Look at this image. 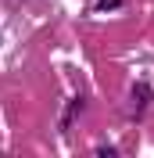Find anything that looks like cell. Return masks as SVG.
Here are the masks:
<instances>
[{
    "mask_svg": "<svg viewBox=\"0 0 154 158\" xmlns=\"http://www.w3.org/2000/svg\"><path fill=\"white\" fill-rule=\"evenodd\" d=\"M151 101H154L151 83H144V79H140V83H133V90H129V108H133V111H129V115L140 118V115H144V108L151 104Z\"/></svg>",
    "mask_w": 154,
    "mask_h": 158,
    "instance_id": "cell-1",
    "label": "cell"
},
{
    "mask_svg": "<svg viewBox=\"0 0 154 158\" xmlns=\"http://www.w3.org/2000/svg\"><path fill=\"white\" fill-rule=\"evenodd\" d=\"M86 108V97H72V104H68V111H65V122H61V129H68L72 122L79 118V111Z\"/></svg>",
    "mask_w": 154,
    "mask_h": 158,
    "instance_id": "cell-2",
    "label": "cell"
},
{
    "mask_svg": "<svg viewBox=\"0 0 154 158\" xmlns=\"http://www.w3.org/2000/svg\"><path fill=\"white\" fill-rule=\"evenodd\" d=\"M122 4H125V0H97V11H100V15H107V11H118Z\"/></svg>",
    "mask_w": 154,
    "mask_h": 158,
    "instance_id": "cell-3",
    "label": "cell"
},
{
    "mask_svg": "<svg viewBox=\"0 0 154 158\" xmlns=\"http://www.w3.org/2000/svg\"><path fill=\"white\" fill-rule=\"evenodd\" d=\"M97 158H118V151L111 144H104V148H97Z\"/></svg>",
    "mask_w": 154,
    "mask_h": 158,
    "instance_id": "cell-4",
    "label": "cell"
}]
</instances>
